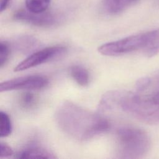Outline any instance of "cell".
Segmentation results:
<instances>
[{"mask_svg": "<svg viewBox=\"0 0 159 159\" xmlns=\"http://www.w3.org/2000/svg\"><path fill=\"white\" fill-rule=\"evenodd\" d=\"M143 52L149 57L159 53V28L146 32V41Z\"/></svg>", "mask_w": 159, "mask_h": 159, "instance_id": "cell-10", "label": "cell"}, {"mask_svg": "<svg viewBox=\"0 0 159 159\" xmlns=\"http://www.w3.org/2000/svg\"><path fill=\"white\" fill-rule=\"evenodd\" d=\"M12 0H1L0 1V12H2L6 10L9 6Z\"/></svg>", "mask_w": 159, "mask_h": 159, "instance_id": "cell-19", "label": "cell"}, {"mask_svg": "<svg viewBox=\"0 0 159 159\" xmlns=\"http://www.w3.org/2000/svg\"><path fill=\"white\" fill-rule=\"evenodd\" d=\"M70 74L73 79L81 86H86L89 82L88 70L80 65H73L70 68Z\"/></svg>", "mask_w": 159, "mask_h": 159, "instance_id": "cell-12", "label": "cell"}, {"mask_svg": "<svg viewBox=\"0 0 159 159\" xmlns=\"http://www.w3.org/2000/svg\"><path fill=\"white\" fill-rule=\"evenodd\" d=\"M116 143L117 155L122 158H142L148 152L151 146L148 134L131 125L122 126L117 129Z\"/></svg>", "mask_w": 159, "mask_h": 159, "instance_id": "cell-3", "label": "cell"}, {"mask_svg": "<svg viewBox=\"0 0 159 159\" xmlns=\"http://www.w3.org/2000/svg\"><path fill=\"white\" fill-rule=\"evenodd\" d=\"M138 0H102L104 11L111 15L118 14L130 7Z\"/></svg>", "mask_w": 159, "mask_h": 159, "instance_id": "cell-11", "label": "cell"}, {"mask_svg": "<svg viewBox=\"0 0 159 159\" xmlns=\"http://www.w3.org/2000/svg\"><path fill=\"white\" fill-rule=\"evenodd\" d=\"M51 0H25L26 9L35 13L47 11Z\"/></svg>", "mask_w": 159, "mask_h": 159, "instance_id": "cell-13", "label": "cell"}, {"mask_svg": "<svg viewBox=\"0 0 159 159\" xmlns=\"http://www.w3.org/2000/svg\"><path fill=\"white\" fill-rule=\"evenodd\" d=\"M35 96L30 92L22 94L20 98V104L24 108H30L35 103Z\"/></svg>", "mask_w": 159, "mask_h": 159, "instance_id": "cell-15", "label": "cell"}, {"mask_svg": "<svg viewBox=\"0 0 159 159\" xmlns=\"http://www.w3.org/2000/svg\"><path fill=\"white\" fill-rule=\"evenodd\" d=\"M55 120L64 133L80 141L91 139L110 128L109 121L102 116L68 101L59 105Z\"/></svg>", "mask_w": 159, "mask_h": 159, "instance_id": "cell-1", "label": "cell"}, {"mask_svg": "<svg viewBox=\"0 0 159 159\" xmlns=\"http://www.w3.org/2000/svg\"><path fill=\"white\" fill-rule=\"evenodd\" d=\"M145 41L146 32H143L102 44L98 48V51L106 56L122 55L139 50H143Z\"/></svg>", "mask_w": 159, "mask_h": 159, "instance_id": "cell-4", "label": "cell"}, {"mask_svg": "<svg viewBox=\"0 0 159 159\" xmlns=\"http://www.w3.org/2000/svg\"><path fill=\"white\" fill-rule=\"evenodd\" d=\"M13 17L16 20L43 27L53 26L59 20V17L52 12L45 11L35 13L27 9H19L16 11Z\"/></svg>", "mask_w": 159, "mask_h": 159, "instance_id": "cell-7", "label": "cell"}, {"mask_svg": "<svg viewBox=\"0 0 159 159\" xmlns=\"http://www.w3.org/2000/svg\"><path fill=\"white\" fill-rule=\"evenodd\" d=\"M12 132V123L9 116L5 112H0V136L6 137Z\"/></svg>", "mask_w": 159, "mask_h": 159, "instance_id": "cell-14", "label": "cell"}, {"mask_svg": "<svg viewBox=\"0 0 159 159\" xmlns=\"http://www.w3.org/2000/svg\"><path fill=\"white\" fill-rule=\"evenodd\" d=\"M14 154L12 149L6 143L1 142L0 143V157L6 158L12 156Z\"/></svg>", "mask_w": 159, "mask_h": 159, "instance_id": "cell-17", "label": "cell"}, {"mask_svg": "<svg viewBox=\"0 0 159 159\" xmlns=\"http://www.w3.org/2000/svg\"><path fill=\"white\" fill-rule=\"evenodd\" d=\"M66 53V48L62 46L49 47L35 51L19 63L14 68V71H24L58 59L65 55Z\"/></svg>", "mask_w": 159, "mask_h": 159, "instance_id": "cell-5", "label": "cell"}, {"mask_svg": "<svg viewBox=\"0 0 159 159\" xmlns=\"http://www.w3.org/2000/svg\"><path fill=\"white\" fill-rule=\"evenodd\" d=\"M151 83V80L149 78L145 77L139 79L136 83V89L138 91L140 92L143 91L148 86L150 85Z\"/></svg>", "mask_w": 159, "mask_h": 159, "instance_id": "cell-18", "label": "cell"}, {"mask_svg": "<svg viewBox=\"0 0 159 159\" xmlns=\"http://www.w3.org/2000/svg\"><path fill=\"white\" fill-rule=\"evenodd\" d=\"M39 45V41L35 37L29 35L18 37L13 42L15 49L25 55L35 52Z\"/></svg>", "mask_w": 159, "mask_h": 159, "instance_id": "cell-9", "label": "cell"}, {"mask_svg": "<svg viewBox=\"0 0 159 159\" xmlns=\"http://www.w3.org/2000/svg\"><path fill=\"white\" fill-rule=\"evenodd\" d=\"M10 55L9 45L6 42H0V66H2L6 63Z\"/></svg>", "mask_w": 159, "mask_h": 159, "instance_id": "cell-16", "label": "cell"}, {"mask_svg": "<svg viewBox=\"0 0 159 159\" xmlns=\"http://www.w3.org/2000/svg\"><path fill=\"white\" fill-rule=\"evenodd\" d=\"M48 84V79L41 75H29L4 81L0 84V91L14 90H36L45 88Z\"/></svg>", "mask_w": 159, "mask_h": 159, "instance_id": "cell-6", "label": "cell"}, {"mask_svg": "<svg viewBox=\"0 0 159 159\" xmlns=\"http://www.w3.org/2000/svg\"><path fill=\"white\" fill-rule=\"evenodd\" d=\"M117 109L146 124H159V91L146 96L126 91L107 92L99 103V112Z\"/></svg>", "mask_w": 159, "mask_h": 159, "instance_id": "cell-2", "label": "cell"}, {"mask_svg": "<svg viewBox=\"0 0 159 159\" xmlns=\"http://www.w3.org/2000/svg\"><path fill=\"white\" fill-rule=\"evenodd\" d=\"M17 158H55L53 153L44 147L37 145L30 144L20 150L16 156Z\"/></svg>", "mask_w": 159, "mask_h": 159, "instance_id": "cell-8", "label": "cell"}]
</instances>
